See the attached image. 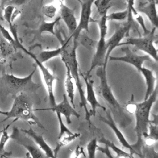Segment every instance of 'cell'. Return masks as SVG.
<instances>
[{
  "instance_id": "e0dca14e",
  "label": "cell",
  "mask_w": 158,
  "mask_h": 158,
  "mask_svg": "<svg viewBox=\"0 0 158 158\" xmlns=\"http://www.w3.org/2000/svg\"><path fill=\"white\" fill-rule=\"evenodd\" d=\"M21 131L30 137L36 144L38 147L45 154V156L48 157H55L53 149L51 146L46 142L44 138L41 135L38 134L31 128L29 129H21Z\"/></svg>"
},
{
  "instance_id": "4fadbf2b",
  "label": "cell",
  "mask_w": 158,
  "mask_h": 158,
  "mask_svg": "<svg viewBox=\"0 0 158 158\" xmlns=\"http://www.w3.org/2000/svg\"><path fill=\"white\" fill-rule=\"evenodd\" d=\"M46 110H51L53 112H59L61 115H63L66 119L67 124L71 123L70 117L72 115L75 116L77 118L80 117V114L75 110V108L70 104L69 98L65 93L63 94L62 100L59 103L56 104L54 107H51L49 109H45Z\"/></svg>"
},
{
  "instance_id": "8992f818",
  "label": "cell",
  "mask_w": 158,
  "mask_h": 158,
  "mask_svg": "<svg viewBox=\"0 0 158 158\" xmlns=\"http://www.w3.org/2000/svg\"><path fill=\"white\" fill-rule=\"evenodd\" d=\"M106 15H104L100 17V19L98 20V23L99 28V40L97 41L96 46V52L92 59L91 64V67L89 70L86 73V77H88L92 70L96 67L102 66L104 65V59L107 52V46H106V36L107 31V20L106 19Z\"/></svg>"
},
{
  "instance_id": "603a6c76",
  "label": "cell",
  "mask_w": 158,
  "mask_h": 158,
  "mask_svg": "<svg viewBox=\"0 0 158 158\" xmlns=\"http://www.w3.org/2000/svg\"><path fill=\"white\" fill-rule=\"evenodd\" d=\"M93 4L100 17L107 15L108 10L112 6V0H94Z\"/></svg>"
},
{
  "instance_id": "7c38bea8",
  "label": "cell",
  "mask_w": 158,
  "mask_h": 158,
  "mask_svg": "<svg viewBox=\"0 0 158 158\" xmlns=\"http://www.w3.org/2000/svg\"><path fill=\"white\" fill-rule=\"evenodd\" d=\"M105 112H106V116L103 117V116L99 115V119L101 121H102V122L105 123L106 125H107L113 130V131L114 132L116 137L117 138L118 140L119 141L120 143L122 144V148H127L130 151V154H131L133 156V154H136V155H138V156H141V155L138 152H137L132 148L131 145L129 144V143L127 141V140L125 138L123 134L118 129V128L117 127V126L114 120L113 119L110 113L109 112H107V110H106Z\"/></svg>"
},
{
  "instance_id": "836d02e7",
  "label": "cell",
  "mask_w": 158,
  "mask_h": 158,
  "mask_svg": "<svg viewBox=\"0 0 158 158\" xmlns=\"http://www.w3.org/2000/svg\"><path fill=\"white\" fill-rule=\"evenodd\" d=\"M98 146V139L93 138L87 144L86 149L88 152V156L90 158H94L96 151Z\"/></svg>"
},
{
  "instance_id": "f546056e",
  "label": "cell",
  "mask_w": 158,
  "mask_h": 158,
  "mask_svg": "<svg viewBox=\"0 0 158 158\" xmlns=\"http://www.w3.org/2000/svg\"><path fill=\"white\" fill-rule=\"evenodd\" d=\"M56 113V115L59 121V128H60V132L58 136V139H60L65 134L67 135H72L73 133H72L67 127V126L64 123L62 119V115L59 112H55Z\"/></svg>"
},
{
  "instance_id": "4dcf8cb0",
  "label": "cell",
  "mask_w": 158,
  "mask_h": 158,
  "mask_svg": "<svg viewBox=\"0 0 158 158\" xmlns=\"http://www.w3.org/2000/svg\"><path fill=\"white\" fill-rule=\"evenodd\" d=\"M148 128L149 129V133H148V135L144 138H149L154 141H157V139H158L157 123H152V122H150V123L148 125Z\"/></svg>"
},
{
  "instance_id": "8d00e7d4",
  "label": "cell",
  "mask_w": 158,
  "mask_h": 158,
  "mask_svg": "<svg viewBox=\"0 0 158 158\" xmlns=\"http://www.w3.org/2000/svg\"><path fill=\"white\" fill-rule=\"evenodd\" d=\"M30 1V0H10L7 2V4L12 5L14 6H20L27 3Z\"/></svg>"
},
{
  "instance_id": "b9f144b4",
  "label": "cell",
  "mask_w": 158,
  "mask_h": 158,
  "mask_svg": "<svg viewBox=\"0 0 158 158\" xmlns=\"http://www.w3.org/2000/svg\"><path fill=\"white\" fill-rule=\"evenodd\" d=\"M1 131H0V133H1Z\"/></svg>"
},
{
  "instance_id": "9c48e42d",
  "label": "cell",
  "mask_w": 158,
  "mask_h": 158,
  "mask_svg": "<svg viewBox=\"0 0 158 158\" xmlns=\"http://www.w3.org/2000/svg\"><path fill=\"white\" fill-rule=\"evenodd\" d=\"M93 1L94 0L81 1V2L80 3L81 12L80 20L75 30L70 35V36L72 37V40H78V38L82 31L89 32V23L91 20V15Z\"/></svg>"
},
{
  "instance_id": "1f68e13d",
  "label": "cell",
  "mask_w": 158,
  "mask_h": 158,
  "mask_svg": "<svg viewBox=\"0 0 158 158\" xmlns=\"http://www.w3.org/2000/svg\"><path fill=\"white\" fill-rule=\"evenodd\" d=\"M78 38H80V42L86 48H87L89 49H91L92 48H94L96 46V44H97V41L96 40H94L91 38H90L89 37H88L87 35H81V36H79Z\"/></svg>"
},
{
  "instance_id": "f1b7e54d",
  "label": "cell",
  "mask_w": 158,
  "mask_h": 158,
  "mask_svg": "<svg viewBox=\"0 0 158 158\" xmlns=\"http://www.w3.org/2000/svg\"><path fill=\"white\" fill-rule=\"evenodd\" d=\"M128 15V12L127 9L124 10L119 12H114L109 14H107L106 19L108 20H117V21H124L127 19Z\"/></svg>"
},
{
  "instance_id": "d4e9b609",
  "label": "cell",
  "mask_w": 158,
  "mask_h": 158,
  "mask_svg": "<svg viewBox=\"0 0 158 158\" xmlns=\"http://www.w3.org/2000/svg\"><path fill=\"white\" fill-rule=\"evenodd\" d=\"M80 136V133H73L72 135H67V136H64L62 139L60 138L59 139V141L57 143V144L56 146V148L54 149H53L55 157L56 156V154L58 153V151H59V149L69 144V143H72L73 141H74L75 139H76L77 138H78Z\"/></svg>"
},
{
  "instance_id": "44dd1931",
  "label": "cell",
  "mask_w": 158,
  "mask_h": 158,
  "mask_svg": "<svg viewBox=\"0 0 158 158\" xmlns=\"http://www.w3.org/2000/svg\"><path fill=\"white\" fill-rule=\"evenodd\" d=\"M61 2V0H55L51 3L44 5L42 7V12L44 15L48 19L54 18L59 10Z\"/></svg>"
},
{
  "instance_id": "ab89813d",
  "label": "cell",
  "mask_w": 158,
  "mask_h": 158,
  "mask_svg": "<svg viewBox=\"0 0 158 158\" xmlns=\"http://www.w3.org/2000/svg\"><path fill=\"white\" fill-rule=\"evenodd\" d=\"M2 18V16L1 15V10H0V19H1Z\"/></svg>"
},
{
  "instance_id": "4316f807",
  "label": "cell",
  "mask_w": 158,
  "mask_h": 158,
  "mask_svg": "<svg viewBox=\"0 0 158 158\" xmlns=\"http://www.w3.org/2000/svg\"><path fill=\"white\" fill-rule=\"evenodd\" d=\"M14 49L12 45L4 38L0 36V54L1 56L6 57L11 54Z\"/></svg>"
},
{
  "instance_id": "8fae6325",
  "label": "cell",
  "mask_w": 158,
  "mask_h": 158,
  "mask_svg": "<svg viewBox=\"0 0 158 158\" xmlns=\"http://www.w3.org/2000/svg\"><path fill=\"white\" fill-rule=\"evenodd\" d=\"M122 51L125 53L123 56L115 57V56H109V59L110 60L120 61L128 63L129 64L134 66L137 70L139 72L140 69L143 67V64L145 61H151V56L148 54L144 55H138L133 52L129 47L125 46L121 48Z\"/></svg>"
},
{
  "instance_id": "3957f363",
  "label": "cell",
  "mask_w": 158,
  "mask_h": 158,
  "mask_svg": "<svg viewBox=\"0 0 158 158\" xmlns=\"http://www.w3.org/2000/svg\"><path fill=\"white\" fill-rule=\"evenodd\" d=\"M34 111H35V109H33L32 103L28 96L25 93H20L15 96L10 110L7 111L6 118L0 123L14 118V120L12 121V123L18 120H22L29 124L36 125L40 128L45 130V127L36 116Z\"/></svg>"
},
{
  "instance_id": "f35d334b",
  "label": "cell",
  "mask_w": 158,
  "mask_h": 158,
  "mask_svg": "<svg viewBox=\"0 0 158 158\" xmlns=\"http://www.w3.org/2000/svg\"><path fill=\"white\" fill-rule=\"evenodd\" d=\"M61 1H63V2H64V0H61ZM77 1H78V2H80V3H81V0H77Z\"/></svg>"
},
{
  "instance_id": "d6986e66",
  "label": "cell",
  "mask_w": 158,
  "mask_h": 158,
  "mask_svg": "<svg viewBox=\"0 0 158 158\" xmlns=\"http://www.w3.org/2000/svg\"><path fill=\"white\" fill-rule=\"evenodd\" d=\"M139 72H140L143 75L145 80L146 89L144 99H146L154 89V85L155 82L156 81V77L154 76V72L151 70L146 69L143 67H142L140 69Z\"/></svg>"
},
{
  "instance_id": "60d3db41",
  "label": "cell",
  "mask_w": 158,
  "mask_h": 158,
  "mask_svg": "<svg viewBox=\"0 0 158 158\" xmlns=\"http://www.w3.org/2000/svg\"><path fill=\"white\" fill-rule=\"evenodd\" d=\"M152 1V0H147V1Z\"/></svg>"
},
{
  "instance_id": "9a60e30c",
  "label": "cell",
  "mask_w": 158,
  "mask_h": 158,
  "mask_svg": "<svg viewBox=\"0 0 158 158\" xmlns=\"http://www.w3.org/2000/svg\"><path fill=\"white\" fill-rule=\"evenodd\" d=\"M157 4V0H152L144 2H139L138 6H135L137 11L146 15L152 25L156 28L158 27Z\"/></svg>"
},
{
  "instance_id": "5b68a950",
  "label": "cell",
  "mask_w": 158,
  "mask_h": 158,
  "mask_svg": "<svg viewBox=\"0 0 158 158\" xmlns=\"http://www.w3.org/2000/svg\"><path fill=\"white\" fill-rule=\"evenodd\" d=\"M106 66H99L96 70V74L99 78L100 84L98 86V94L101 96L104 101L108 104V106L117 114H120V117L122 115L125 116L123 112V107L117 101L114 96L111 88L108 84L107 79V72Z\"/></svg>"
},
{
  "instance_id": "74e56055",
  "label": "cell",
  "mask_w": 158,
  "mask_h": 158,
  "mask_svg": "<svg viewBox=\"0 0 158 158\" xmlns=\"http://www.w3.org/2000/svg\"><path fill=\"white\" fill-rule=\"evenodd\" d=\"M7 114V111H3L0 110V115H3L4 116H6Z\"/></svg>"
},
{
  "instance_id": "7402d4cb",
  "label": "cell",
  "mask_w": 158,
  "mask_h": 158,
  "mask_svg": "<svg viewBox=\"0 0 158 158\" xmlns=\"http://www.w3.org/2000/svg\"><path fill=\"white\" fill-rule=\"evenodd\" d=\"M98 141L101 143H102L104 144H106L109 148H111L116 153L117 157H130V158L133 157V155H131V154L128 153V152L124 151L123 150H122V149L119 148L113 142L109 141V139H106L104 137L100 138L99 139H98Z\"/></svg>"
},
{
  "instance_id": "277c9868",
  "label": "cell",
  "mask_w": 158,
  "mask_h": 158,
  "mask_svg": "<svg viewBox=\"0 0 158 158\" xmlns=\"http://www.w3.org/2000/svg\"><path fill=\"white\" fill-rule=\"evenodd\" d=\"M36 70H33L25 77H18L13 74L4 73L2 76V83H4L7 91L15 96L20 93H33L40 87V85L33 81V76Z\"/></svg>"
},
{
  "instance_id": "ffe728a7",
  "label": "cell",
  "mask_w": 158,
  "mask_h": 158,
  "mask_svg": "<svg viewBox=\"0 0 158 158\" xmlns=\"http://www.w3.org/2000/svg\"><path fill=\"white\" fill-rule=\"evenodd\" d=\"M65 69H66V77L65 80V91H66L65 94L67 98H69L70 104L75 108V102H74L75 89H74L73 83L72 81V77L71 76L69 69L66 67H65Z\"/></svg>"
},
{
  "instance_id": "6da1fadb",
  "label": "cell",
  "mask_w": 158,
  "mask_h": 158,
  "mask_svg": "<svg viewBox=\"0 0 158 158\" xmlns=\"http://www.w3.org/2000/svg\"><path fill=\"white\" fill-rule=\"evenodd\" d=\"M157 98V88L156 87L150 96L146 99H144V101L139 103L128 104L126 106V109L128 112L134 113L136 120L135 131L136 134L137 139L136 143L131 145L141 156H142L141 148L143 138L148 135V127L151 122L149 120L150 111L153 104L156 101Z\"/></svg>"
},
{
  "instance_id": "ba28073f",
  "label": "cell",
  "mask_w": 158,
  "mask_h": 158,
  "mask_svg": "<svg viewBox=\"0 0 158 158\" xmlns=\"http://www.w3.org/2000/svg\"><path fill=\"white\" fill-rule=\"evenodd\" d=\"M157 28L154 27L151 31L147 34L143 35V36L133 38L130 37L127 38L125 42L120 43L119 46L124 44H131L137 49L144 51L147 54L150 56L155 61L157 60V50L154 46V40L157 36L155 34Z\"/></svg>"
},
{
  "instance_id": "52a82bcc",
  "label": "cell",
  "mask_w": 158,
  "mask_h": 158,
  "mask_svg": "<svg viewBox=\"0 0 158 158\" xmlns=\"http://www.w3.org/2000/svg\"><path fill=\"white\" fill-rule=\"evenodd\" d=\"M15 48L20 49L22 50L25 53H26L29 56H30L34 60L36 65L39 67V69L41 71V75L43 77V81H44V82L46 85V87L47 88L49 102L51 107H54L56 104L55 96H54V82L56 80H59V78L54 74L51 73L49 72V70H48V69L46 68L43 63L40 62L38 60V59L36 57V55H35L31 52L28 51L22 44V43H20V41H18L15 43Z\"/></svg>"
},
{
  "instance_id": "2e32d148",
  "label": "cell",
  "mask_w": 158,
  "mask_h": 158,
  "mask_svg": "<svg viewBox=\"0 0 158 158\" xmlns=\"http://www.w3.org/2000/svg\"><path fill=\"white\" fill-rule=\"evenodd\" d=\"M60 19L63 20L65 23L69 32L72 34L76 29L78 22L75 15V9H72L65 5L62 1L59 9Z\"/></svg>"
},
{
  "instance_id": "d6a6232c",
  "label": "cell",
  "mask_w": 158,
  "mask_h": 158,
  "mask_svg": "<svg viewBox=\"0 0 158 158\" xmlns=\"http://www.w3.org/2000/svg\"><path fill=\"white\" fill-rule=\"evenodd\" d=\"M15 8V6H14L10 5V4H7L4 9L3 15H2V19H4L8 23L9 25L12 23V14L14 12Z\"/></svg>"
},
{
  "instance_id": "5bb4252c",
  "label": "cell",
  "mask_w": 158,
  "mask_h": 158,
  "mask_svg": "<svg viewBox=\"0 0 158 158\" xmlns=\"http://www.w3.org/2000/svg\"><path fill=\"white\" fill-rule=\"evenodd\" d=\"M83 78L85 80V82L86 84V100L87 102L89 103L91 106V109L89 111L90 116H94L96 114V108L99 107L104 110V111L106 110V108L101 105L99 102L97 100V98L96 97L94 89V81L91 79H88V77H84L82 75Z\"/></svg>"
},
{
  "instance_id": "83f0119b",
  "label": "cell",
  "mask_w": 158,
  "mask_h": 158,
  "mask_svg": "<svg viewBox=\"0 0 158 158\" xmlns=\"http://www.w3.org/2000/svg\"><path fill=\"white\" fill-rule=\"evenodd\" d=\"M20 144H21L22 146H23L28 151V153L31 155V157L33 158H38V157H46L44 154L43 153L41 150L35 146L29 145L27 144H24L22 142H19Z\"/></svg>"
},
{
  "instance_id": "7a4b0ae2",
  "label": "cell",
  "mask_w": 158,
  "mask_h": 158,
  "mask_svg": "<svg viewBox=\"0 0 158 158\" xmlns=\"http://www.w3.org/2000/svg\"><path fill=\"white\" fill-rule=\"evenodd\" d=\"M69 43L70 42L65 46L60 56L65 67L69 69L72 79L75 81L80 98V107L84 108L86 113L85 118L89 122V126H91V116L89 109L87 107L88 102L86 100V97L82 88V84L79 77V64L77 58V48L78 45V41L73 40L72 46H69Z\"/></svg>"
},
{
  "instance_id": "e575fe53",
  "label": "cell",
  "mask_w": 158,
  "mask_h": 158,
  "mask_svg": "<svg viewBox=\"0 0 158 158\" xmlns=\"http://www.w3.org/2000/svg\"><path fill=\"white\" fill-rule=\"evenodd\" d=\"M127 2V9L128 12V15L127 17V20L131 21V20H133V17L132 16V14L131 13V11L135 8V0H125Z\"/></svg>"
},
{
  "instance_id": "ac0fdd59",
  "label": "cell",
  "mask_w": 158,
  "mask_h": 158,
  "mask_svg": "<svg viewBox=\"0 0 158 158\" xmlns=\"http://www.w3.org/2000/svg\"><path fill=\"white\" fill-rule=\"evenodd\" d=\"M72 40V37L69 36V38L64 43H62L61 46L60 48H58L52 50H46V51H42L41 52L39 53L38 56H36L38 60L41 62L44 63L47 62L48 60L56 57L57 56H60L61 54V52L62 50L64 49L65 46L70 42V41Z\"/></svg>"
},
{
  "instance_id": "30bf717a",
  "label": "cell",
  "mask_w": 158,
  "mask_h": 158,
  "mask_svg": "<svg viewBox=\"0 0 158 158\" xmlns=\"http://www.w3.org/2000/svg\"><path fill=\"white\" fill-rule=\"evenodd\" d=\"M131 27L132 25L127 21L123 23L117 25L115 28L114 34L108 40H106L107 52L103 65L104 66L107 67V62L109 60V57L110 53L115 48L119 46V44L125 37V36L129 33Z\"/></svg>"
},
{
  "instance_id": "cb8c5ba5",
  "label": "cell",
  "mask_w": 158,
  "mask_h": 158,
  "mask_svg": "<svg viewBox=\"0 0 158 158\" xmlns=\"http://www.w3.org/2000/svg\"><path fill=\"white\" fill-rule=\"evenodd\" d=\"M10 124L11 123L9 124L5 128H4V129L2 130H1L2 135L0 137V156H2V157L8 156L11 153V152H6L4 149L6 143L10 138H11L10 135H9L7 133V129L9 127V126L10 125Z\"/></svg>"
},
{
  "instance_id": "484cf974",
  "label": "cell",
  "mask_w": 158,
  "mask_h": 158,
  "mask_svg": "<svg viewBox=\"0 0 158 158\" xmlns=\"http://www.w3.org/2000/svg\"><path fill=\"white\" fill-rule=\"evenodd\" d=\"M60 16L57 17L54 20L47 22H43L39 28V32L40 34L44 33V32H48L49 33H51L52 35L56 36V34L54 31V28L56 24L60 21Z\"/></svg>"
},
{
  "instance_id": "d590c367",
  "label": "cell",
  "mask_w": 158,
  "mask_h": 158,
  "mask_svg": "<svg viewBox=\"0 0 158 158\" xmlns=\"http://www.w3.org/2000/svg\"><path fill=\"white\" fill-rule=\"evenodd\" d=\"M104 145H105V147H101V146H99L98 145L96 150L101 151L102 153H104L107 157H113V156L111 154L110 150L109 149V148L107 145H106V144H104Z\"/></svg>"
}]
</instances>
